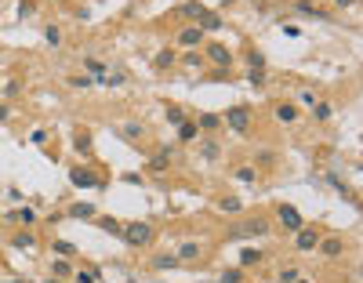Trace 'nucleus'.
I'll list each match as a JSON object with an SVG mask.
<instances>
[{
	"label": "nucleus",
	"mask_w": 363,
	"mask_h": 283,
	"mask_svg": "<svg viewBox=\"0 0 363 283\" xmlns=\"http://www.w3.org/2000/svg\"><path fill=\"white\" fill-rule=\"evenodd\" d=\"M98 229L109 232V236H120V229H124V225H120L116 218H98Z\"/></svg>",
	"instance_id": "obj_16"
},
{
	"label": "nucleus",
	"mask_w": 363,
	"mask_h": 283,
	"mask_svg": "<svg viewBox=\"0 0 363 283\" xmlns=\"http://www.w3.org/2000/svg\"><path fill=\"white\" fill-rule=\"evenodd\" d=\"M167 160H171V149H160V153L149 160V171H164V167H167Z\"/></svg>",
	"instance_id": "obj_11"
},
{
	"label": "nucleus",
	"mask_w": 363,
	"mask_h": 283,
	"mask_svg": "<svg viewBox=\"0 0 363 283\" xmlns=\"http://www.w3.org/2000/svg\"><path fill=\"white\" fill-rule=\"evenodd\" d=\"M276 120H280V124H294V120H298V109H294L291 102L276 105Z\"/></svg>",
	"instance_id": "obj_10"
},
{
	"label": "nucleus",
	"mask_w": 363,
	"mask_h": 283,
	"mask_svg": "<svg viewBox=\"0 0 363 283\" xmlns=\"http://www.w3.org/2000/svg\"><path fill=\"white\" fill-rule=\"evenodd\" d=\"M280 222H284L291 232H298L305 222H302V214H298V207H291V204H284V207H280Z\"/></svg>",
	"instance_id": "obj_5"
},
{
	"label": "nucleus",
	"mask_w": 363,
	"mask_h": 283,
	"mask_svg": "<svg viewBox=\"0 0 363 283\" xmlns=\"http://www.w3.org/2000/svg\"><path fill=\"white\" fill-rule=\"evenodd\" d=\"M200 62H204V55H196V51H193V55H185V66H193V69H200Z\"/></svg>",
	"instance_id": "obj_37"
},
{
	"label": "nucleus",
	"mask_w": 363,
	"mask_h": 283,
	"mask_svg": "<svg viewBox=\"0 0 363 283\" xmlns=\"http://www.w3.org/2000/svg\"><path fill=\"white\" fill-rule=\"evenodd\" d=\"M178 138H182V142L196 138V124H178Z\"/></svg>",
	"instance_id": "obj_22"
},
{
	"label": "nucleus",
	"mask_w": 363,
	"mask_h": 283,
	"mask_svg": "<svg viewBox=\"0 0 363 283\" xmlns=\"http://www.w3.org/2000/svg\"><path fill=\"white\" fill-rule=\"evenodd\" d=\"M120 236H124V244H131V247H145L149 240H153V229L145 222H131V225L120 229Z\"/></svg>",
	"instance_id": "obj_1"
},
{
	"label": "nucleus",
	"mask_w": 363,
	"mask_h": 283,
	"mask_svg": "<svg viewBox=\"0 0 363 283\" xmlns=\"http://www.w3.org/2000/svg\"><path fill=\"white\" fill-rule=\"evenodd\" d=\"M44 283H58V276H51V279H44Z\"/></svg>",
	"instance_id": "obj_45"
},
{
	"label": "nucleus",
	"mask_w": 363,
	"mask_h": 283,
	"mask_svg": "<svg viewBox=\"0 0 363 283\" xmlns=\"http://www.w3.org/2000/svg\"><path fill=\"white\" fill-rule=\"evenodd\" d=\"M124 135H127V138H138V135H142V127H138V124H127V127H124Z\"/></svg>",
	"instance_id": "obj_40"
},
{
	"label": "nucleus",
	"mask_w": 363,
	"mask_h": 283,
	"mask_svg": "<svg viewBox=\"0 0 363 283\" xmlns=\"http://www.w3.org/2000/svg\"><path fill=\"white\" fill-rule=\"evenodd\" d=\"M298 279V269H284V272H280V283H294Z\"/></svg>",
	"instance_id": "obj_33"
},
{
	"label": "nucleus",
	"mask_w": 363,
	"mask_h": 283,
	"mask_svg": "<svg viewBox=\"0 0 363 283\" xmlns=\"http://www.w3.org/2000/svg\"><path fill=\"white\" fill-rule=\"evenodd\" d=\"M240 279H244V272H240V269H225V272H222V283H240Z\"/></svg>",
	"instance_id": "obj_23"
},
{
	"label": "nucleus",
	"mask_w": 363,
	"mask_h": 283,
	"mask_svg": "<svg viewBox=\"0 0 363 283\" xmlns=\"http://www.w3.org/2000/svg\"><path fill=\"white\" fill-rule=\"evenodd\" d=\"M51 272H55V276H69V265H66V262H62V258H58V262H55V265H51Z\"/></svg>",
	"instance_id": "obj_35"
},
{
	"label": "nucleus",
	"mask_w": 363,
	"mask_h": 283,
	"mask_svg": "<svg viewBox=\"0 0 363 283\" xmlns=\"http://www.w3.org/2000/svg\"><path fill=\"white\" fill-rule=\"evenodd\" d=\"M240 207H244V204H240V200H232V196H225V200H222V211H229V214H236Z\"/></svg>",
	"instance_id": "obj_26"
},
{
	"label": "nucleus",
	"mask_w": 363,
	"mask_h": 283,
	"mask_svg": "<svg viewBox=\"0 0 363 283\" xmlns=\"http://www.w3.org/2000/svg\"><path fill=\"white\" fill-rule=\"evenodd\" d=\"M178 265V258H171V254H164V258H156V269H175Z\"/></svg>",
	"instance_id": "obj_30"
},
{
	"label": "nucleus",
	"mask_w": 363,
	"mask_h": 283,
	"mask_svg": "<svg viewBox=\"0 0 363 283\" xmlns=\"http://www.w3.org/2000/svg\"><path fill=\"white\" fill-rule=\"evenodd\" d=\"M319 251H324L327 258H334V254H341V240H324V244H316Z\"/></svg>",
	"instance_id": "obj_17"
},
{
	"label": "nucleus",
	"mask_w": 363,
	"mask_h": 283,
	"mask_svg": "<svg viewBox=\"0 0 363 283\" xmlns=\"http://www.w3.org/2000/svg\"><path fill=\"white\" fill-rule=\"evenodd\" d=\"M178 258H200V247H196V244H182Z\"/></svg>",
	"instance_id": "obj_25"
},
{
	"label": "nucleus",
	"mask_w": 363,
	"mask_h": 283,
	"mask_svg": "<svg viewBox=\"0 0 363 283\" xmlns=\"http://www.w3.org/2000/svg\"><path fill=\"white\" fill-rule=\"evenodd\" d=\"M331 116H334V109H331L327 102H319V105H316V120H331Z\"/></svg>",
	"instance_id": "obj_27"
},
{
	"label": "nucleus",
	"mask_w": 363,
	"mask_h": 283,
	"mask_svg": "<svg viewBox=\"0 0 363 283\" xmlns=\"http://www.w3.org/2000/svg\"><path fill=\"white\" fill-rule=\"evenodd\" d=\"M200 22H204L200 29H222V18H218V15H211V11H204V18H200Z\"/></svg>",
	"instance_id": "obj_21"
},
{
	"label": "nucleus",
	"mask_w": 363,
	"mask_h": 283,
	"mask_svg": "<svg viewBox=\"0 0 363 283\" xmlns=\"http://www.w3.org/2000/svg\"><path fill=\"white\" fill-rule=\"evenodd\" d=\"M204 156H207V160H215V156H218V145H215V142H207V145H204Z\"/></svg>",
	"instance_id": "obj_41"
},
{
	"label": "nucleus",
	"mask_w": 363,
	"mask_h": 283,
	"mask_svg": "<svg viewBox=\"0 0 363 283\" xmlns=\"http://www.w3.org/2000/svg\"><path fill=\"white\" fill-rule=\"evenodd\" d=\"M156 66H160V69H167V66H175V51H171V48H164V51L156 55Z\"/></svg>",
	"instance_id": "obj_20"
},
{
	"label": "nucleus",
	"mask_w": 363,
	"mask_h": 283,
	"mask_svg": "<svg viewBox=\"0 0 363 283\" xmlns=\"http://www.w3.org/2000/svg\"><path fill=\"white\" fill-rule=\"evenodd\" d=\"M69 214H73V218H91V214H95V207H91V204H73V207H69Z\"/></svg>",
	"instance_id": "obj_18"
},
{
	"label": "nucleus",
	"mask_w": 363,
	"mask_h": 283,
	"mask_svg": "<svg viewBox=\"0 0 363 283\" xmlns=\"http://www.w3.org/2000/svg\"><path fill=\"white\" fill-rule=\"evenodd\" d=\"M15 218H18V222H22V225H33V218H36V214H33V211H29V207H22V211H18V214H15Z\"/></svg>",
	"instance_id": "obj_31"
},
{
	"label": "nucleus",
	"mask_w": 363,
	"mask_h": 283,
	"mask_svg": "<svg viewBox=\"0 0 363 283\" xmlns=\"http://www.w3.org/2000/svg\"><path fill=\"white\" fill-rule=\"evenodd\" d=\"M247 62H251V69H265V55H262V51H251Z\"/></svg>",
	"instance_id": "obj_24"
},
{
	"label": "nucleus",
	"mask_w": 363,
	"mask_h": 283,
	"mask_svg": "<svg viewBox=\"0 0 363 283\" xmlns=\"http://www.w3.org/2000/svg\"><path fill=\"white\" fill-rule=\"evenodd\" d=\"M294 236H298V240H294L298 251H316V244H319V232H316V229H305V225H302Z\"/></svg>",
	"instance_id": "obj_3"
},
{
	"label": "nucleus",
	"mask_w": 363,
	"mask_h": 283,
	"mask_svg": "<svg viewBox=\"0 0 363 283\" xmlns=\"http://www.w3.org/2000/svg\"><path fill=\"white\" fill-rule=\"evenodd\" d=\"M69 182H73V185H80V189H98V178H95L88 167H76V171H69Z\"/></svg>",
	"instance_id": "obj_4"
},
{
	"label": "nucleus",
	"mask_w": 363,
	"mask_h": 283,
	"mask_svg": "<svg viewBox=\"0 0 363 283\" xmlns=\"http://www.w3.org/2000/svg\"><path fill=\"white\" fill-rule=\"evenodd\" d=\"M73 149H76L80 156H88V153H91V138H88V135H76V142H73Z\"/></svg>",
	"instance_id": "obj_19"
},
{
	"label": "nucleus",
	"mask_w": 363,
	"mask_h": 283,
	"mask_svg": "<svg viewBox=\"0 0 363 283\" xmlns=\"http://www.w3.org/2000/svg\"><path fill=\"white\" fill-rule=\"evenodd\" d=\"M200 127H204V131L222 127V116H218V113H204V116H200Z\"/></svg>",
	"instance_id": "obj_15"
},
{
	"label": "nucleus",
	"mask_w": 363,
	"mask_h": 283,
	"mask_svg": "<svg viewBox=\"0 0 363 283\" xmlns=\"http://www.w3.org/2000/svg\"><path fill=\"white\" fill-rule=\"evenodd\" d=\"M55 251H58V254H76V247H73V244H66V240H58Z\"/></svg>",
	"instance_id": "obj_34"
},
{
	"label": "nucleus",
	"mask_w": 363,
	"mask_h": 283,
	"mask_svg": "<svg viewBox=\"0 0 363 283\" xmlns=\"http://www.w3.org/2000/svg\"><path fill=\"white\" fill-rule=\"evenodd\" d=\"M167 120H171V124H185V113L171 105V109H167Z\"/></svg>",
	"instance_id": "obj_29"
},
{
	"label": "nucleus",
	"mask_w": 363,
	"mask_h": 283,
	"mask_svg": "<svg viewBox=\"0 0 363 283\" xmlns=\"http://www.w3.org/2000/svg\"><path fill=\"white\" fill-rule=\"evenodd\" d=\"M225 124H229L232 131H247V127H251V113H247L244 105H232V109L225 113Z\"/></svg>",
	"instance_id": "obj_2"
},
{
	"label": "nucleus",
	"mask_w": 363,
	"mask_h": 283,
	"mask_svg": "<svg viewBox=\"0 0 363 283\" xmlns=\"http://www.w3.org/2000/svg\"><path fill=\"white\" fill-rule=\"evenodd\" d=\"M236 178L251 185V182H254V167H236Z\"/></svg>",
	"instance_id": "obj_28"
},
{
	"label": "nucleus",
	"mask_w": 363,
	"mask_h": 283,
	"mask_svg": "<svg viewBox=\"0 0 363 283\" xmlns=\"http://www.w3.org/2000/svg\"><path fill=\"white\" fill-rule=\"evenodd\" d=\"M4 91H8V98H15V95H18V91H22V84H18V80H11V84H8V88H4Z\"/></svg>",
	"instance_id": "obj_39"
},
{
	"label": "nucleus",
	"mask_w": 363,
	"mask_h": 283,
	"mask_svg": "<svg viewBox=\"0 0 363 283\" xmlns=\"http://www.w3.org/2000/svg\"><path fill=\"white\" fill-rule=\"evenodd\" d=\"M33 11H36V8L29 4V0H26V4H18V15H22V18H26V15H33Z\"/></svg>",
	"instance_id": "obj_42"
},
{
	"label": "nucleus",
	"mask_w": 363,
	"mask_h": 283,
	"mask_svg": "<svg viewBox=\"0 0 363 283\" xmlns=\"http://www.w3.org/2000/svg\"><path fill=\"white\" fill-rule=\"evenodd\" d=\"M265 254L258 251V247H244V251H240V269H251V265H258Z\"/></svg>",
	"instance_id": "obj_9"
},
{
	"label": "nucleus",
	"mask_w": 363,
	"mask_h": 283,
	"mask_svg": "<svg viewBox=\"0 0 363 283\" xmlns=\"http://www.w3.org/2000/svg\"><path fill=\"white\" fill-rule=\"evenodd\" d=\"M15 247H18V251H33V247H36V236H33V232H18V236H15Z\"/></svg>",
	"instance_id": "obj_13"
},
{
	"label": "nucleus",
	"mask_w": 363,
	"mask_h": 283,
	"mask_svg": "<svg viewBox=\"0 0 363 283\" xmlns=\"http://www.w3.org/2000/svg\"><path fill=\"white\" fill-rule=\"evenodd\" d=\"M334 4H338V8H349V4H352V0H334Z\"/></svg>",
	"instance_id": "obj_44"
},
{
	"label": "nucleus",
	"mask_w": 363,
	"mask_h": 283,
	"mask_svg": "<svg viewBox=\"0 0 363 283\" xmlns=\"http://www.w3.org/2000/svg\"><path fill=\"white\" fill-rule=\"evenodd\" d=\"M294 283H309V279H294Z\"/></svg>",
	"instance_id": "obj_46"
},
{
	"label": "nucleus",
	"mask_w": 363,
	"mask_h": 283,
	"mask_svg": "<svg viewBox=\"0 0 363 283\" xmlns=\"http://www.w3.org/2000/svg\"><path fill=\"white\" fill-rule=\"evenodd\" d=\"M44 36H48V44H58V40H62V36H58V29H55V26H48V29H44Z\"/></svg>",
	"instance_id": "obj_36"
},
{
	"label": "nucleus",
	"mask_w": 363,
	"mask_h": 283,
	"mask_svg": "<svg viewBox=\"0 0 363 283\" xmlns=\"http://www.w3.org/2000/svg\"><path fill=\"white\" fill-rule=\"evenodd\" d=\"M204 11H207V8H204V4H193V0H189V4H182V15H185V18H196V22L204 18Z\"/></svg>",
	"instance_id": "obj_14"
},
{
	"label": "nucleus",
	"mask_w": 363,
	"mask_h": 283,
	"mask_svg": "<svg viewBox=\"0 0 363 283\" xmlns=\"http://www.w3.org/2000/svg\"><path fill=\"white\" fill-rule=\"evenodd\" d=\"M298 11H302V15H312V18H319V22H327V11H319V8H312L309 0H298Z\"/></svg>",
	"instance_id": "obj_12"
},
{
	"label": "nucleus",
	"mask_w": 363,
	"mask_h": 283,
	"mask_svg": "<svg viewBox=\"0 0 363 283\" xmlns=\"http://www.w3.org/2000/svg\"><path fill=\"white\" fill-rule=\"evenodd\" d=\"M69 84H73V88H91V84H95V80H91V76H73V80H69Z\"/></svg>",
	"instance_id": "obj_32"
},
{
	"label": "nucleus",
	"mask_w": 363,
	"mask_h": 283,
	"mask_svg": "<svg viewBox=\"0 0 363 283\" xmlns=\"http://www.w3.org/2000/svg\"><path fill=\"white\" fill-rule=\"evenodd\" d=\"M207 58H211L215 66H225V69L232 66V55H229V48H222V44H211V48H207Z\"/></svg>",
	"instance_id": "obj_8"
},
{
	"label": "nucleus",
	"mask_w": 363,
	"mask_h": 283,
	"mask_svg": "<svg viewBox=\"0 0 363 283\" xmlns=\"http://www.w3.org/2000/svg\"><path fill=\"white\" fill-rule=\"evenodd\" d=\"M95 279H98L95 272H76V283H95Z\"/></svg>",
	"instance_id": "obj_38"
},
{
	"label": "nucleus",
	"mask_w": 363,
	"mask_h": 283,
	"mask_svg": "<svg viewBox=\"0 0 363 283\" xmlns=\"http://www.w3.org/2000/svg\"><path fill=\"white\" fill-rule=\"evenodd\" d=\"M236 232H247V236H265L269 232V222L265 218H251V222H240Z\"/></svg>",
	"instance_id": "obj_7"
},
{
	"label": "nucleus",
	"mask_w": 363,
	"mask_h": 283,
	"mask_svg": "<svg viewBox=\"0 0 363 283\" xmlns=\"http://www.w3.org/2000/svg\"><path fill=\"white\" fill-rule=\"evenodd\" d=\"M4 120H11V105H0V124H4Z\"/></svg>",
	"instance_id": "obj_43"
},
{
	"label": "nucleus",
	"mask_w": 363,
	"mask_h": 283,
	"mask_svg": "<svg viewBox=\"0 0 363 283\" xmlns=\"http://www.w3.org/2000/svg\"><path fill=\"white\" fill-rule=\"evenodd\" d=\"M200 40H204V29H200V26H185L178 33V44L182 48H200Z\"/></svg>",
	"instance_id": "obj_6"
}]
</instances>
